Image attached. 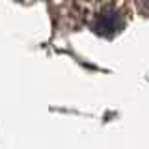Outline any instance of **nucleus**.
I'll return each instance as SVG.
<instances>
[{
    "label": "nucleus",
    "instance_id": "f257e3e1",
    "mask_svg": "<svg viewBox=\"0 0 149 149\" xmlns=\"http://www.w3.org/2000/svg\"><path fill=\"white\" fill-rule=\"evenodd\" d=\"M123 24H125V21H123V15L119 13V9L110 6V8H102V9L97 11L91 26L99 36L110 37V36H114L116 32H119L121 28H123Z\"/></svg>",
    "mask_w": 149,
    "mask_h": 149
}]
</instances>
